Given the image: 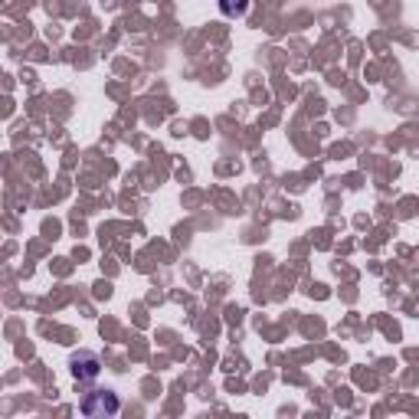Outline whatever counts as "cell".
<instances>
[{
    "instance_id": "1",
    "label": "cell",
    "mask_w": 419,
    "mask_h": 419,
    "mask_svg": "<svg viewBox=\"0 0 419 419\" xmlns=\"http://www.w3.org/2000/svg\"><path fill=\"white\" fill-rule=\"evenodd\" d=\"M82 413L86 416H115L118 413V396L111 390H99V393H89L82 403Z\"/></svg>"
},
{
    "instance_id": "2",
    "label": "cell",
    "mask_w": 419,
    "mask_h": 419,
    "mask_svg": "<svg viewBox=\"0 0 419 419\" xmlns=\"http://www.w3.org/2000/svg\"><path fill=\"white\" fill-rule=\"evenodd\" d=\"M72 376H76V380H92V376H99V357H95V354H76V357H72Z\"/></svg>"
},
{
    "instance_id": "3",
    "label": "cell",
    "mask_w": 419,
    "mask_h": 419,
    "mask_svg": "<svg viewBox=\"0 0 419 419\" xmlns=\"http://www.w3.org/2000/svg\"><path fill=\"white\" fill-rule=\"evenodd\" d=\"M249 0H220V10L226 13V17H240V13H246Z\"/></svg>"
}]
</instances>
